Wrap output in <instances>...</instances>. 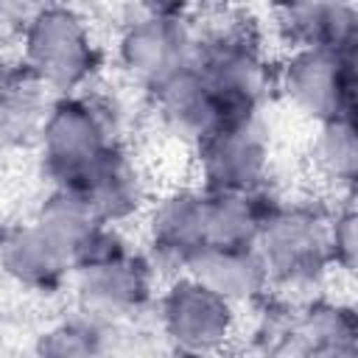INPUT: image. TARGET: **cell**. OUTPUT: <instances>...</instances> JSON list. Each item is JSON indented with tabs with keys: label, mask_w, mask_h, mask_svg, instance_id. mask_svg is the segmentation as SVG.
Here are the masks:
<instances>
[{
	"label": "cell",
	"mask_w": 358,
	"mask_h": 358,
	"mask_svg": "<svg viewBox=\"0 0 358 358\" xmlns=\"http://www.w3.org/2000/svg\"><path fill=\"white\" fill-rule=\"evenodd\" d=\"M157 322L173 350L196 355L224 350L235 336L238 313L229 299L204 282L179 274L157 296Z\"/></svg>",
	"instance_id": "8"
},
{
	"label": "cell",
	"mask_w": 358,
	"mask_h": 358,
	"mask_svg": "<svg viewBox=\"0 0 358 358\" xmlns=\"http://www.w3.org/2000/svg\"><path fill=\"white\" fill-rule=\"evenodd\" d=\"M179 271L204 282L235 308L243 302H260L268 291V274L257 246L201 243L182 260Z\"/></svg>",
	"instance_id": "11"
},
{
	"label": "cell",
	"mask_w": 358,
	"mask_h": 358,
	"mask_svg": "<svg viewBox=\"0 0 358 358\" xmlns=\"http://www.w3.org/2000/svg\"><path fill=\"white\" fill-rule=\"evenodd\" d=\"M120 324L92 319L78 310L76 319L59 322L56 327L39 336L36 352L42 355H103L112 350L109 336L117 333Z\"/></svg>",
	"instance_id": "21"
},
{
	"label": "cell",
	"mask_w": 358,
	"mask_h": 358,
	"mask_svg": "<svg viewBox=\"0 0 358 358\" xmlns=\"http://www.w3.org/2000/svg\"><path fill=\"white\" fill-rule=\"evenodd\" d=\"M204 190H255L268 171V137L260 115L224 120L196 145Z\"/></svg>",
	"instance_id": "10"
},
{
	"label": "cell",
	"mask_w": 358,
	"mask_h": 358,
	"mask_svg": "<svg viewBox=\"0 0 358 358\" xmlns=\"http://www.w3.org/2000/svg\"><path fill=\"white\" fill-rule=\"evenodd\" d=\"M56 92L25 64L0 73V145L36 143Z\"/></svg>",
	"instance_id": "16"
},
{
	"label": "cell",
	"mask_w": 358,
	"mask_h": 358,
	"mask_svg": "<svg viewBox=\"0 0 358 358\" xmlns=\"http://www.w3.org/2000/svg\"><path fill=\"white\" fill-rule=\"evenodd\" d=\"M145 14H185V0H137Z\"/></svg>",
	"instance_id": "24"
},
{
	"label": "cell",
	"mask_w": 358,
	"mask_h": 358,
	"mask_svg": "<svg viewBox=\"0 0 358 358\" xmlns=\"http://www.w3.org/2000/svg\"><path fill=\"white\" fill-rule=\"evenodd\" d=\"M196 48L199 31L185 14L143 11L123 28L117 39V59L134 81L145 90H157L196 62Z\"/></svg>",
	"instance_id": "9"
},
{
	"label": "cell",
	"mask_w": 358,
	"mask_h": 358,
	"mask_svg": "<svg viewBox=\"0 0 358 358\" xmlns=\"http://www.w3.org/2000/svg\"><path fill=\"white\" fill-rule=\"evenodd\" d=\"M196 67L213 90L224 120L260 115L271 87V64L249 20L221 17L207 31H199Z\"/></svg>",
	"instance_id": "3"
},
{
	"label": "cell",
	"mask_w": 358,
	"mask_h": 358,
	"mask_svg": "<svg viewBox=\"0 0 358 358\" xmlns=\"http://www.w3.org/2000/svg\"><path fill=\"white\" fill-rule=\"evenodd\" d=\"M64 187H76L78 193H84L101 221L112 227L137 215L145 201L143 173L120 143L112 145L78 182Z\"/></svg>",
	"instance_id": "15"
},
{
	"label": "cell",
	"mask_w": 358,
	"mask_h": 358,
	"mask_svg": "<svg viewBox=\"0 0 358 358\" xmlns=\"http://www.w3.org/2000/svg\"><path fill=\"white\" fill-rule=\"evenodd\" d=\"M151 252L157 260L179 268L182 260L207 241V196L201 187L165 193L148 218Z\"/></svg>",
	"instance_id": "14"
},
{
	"label": "cell",
	"mask_w": 358,
	"mask_h": 358,
	"mask_svg": "<svg viewBox=\"0 0 358 358\" xmlns=\"http://www.w3.org/2000/svg\"><path fill=\"white\" fill-rule=\"evenodd\" d=\"M56 0H0V42L22 34L28 20Z\"/></svg>",
	"instance_id": "23"
},
{
	"label": "cell",
	"mask_w": 358,
	"mask_h": 358,
	"mask_svg": "<svg viewBox=\"0 0 358 358\" xmlns=\"http://www.w3.org/2000/svg\"><path fill=\"white\" fill-rule=\"evenodd\" d=\"M355 210L347 204L336 213H330V249H333V266L341 271L355 268Z\"/></svg>",
	"instance_id": "22"
},
{
	"label": "cell",
	"mask_w": 358,
	"mask_h": 358,
	"mask_svg": "<svg viewBox=\"0 0 358 358\" xmlns=\"http://www.w3.org/2000/svg\"><path fill=\"white\" fill-rule=\"evenodd\" d=\"M313 168L336 190H352L358 176V131L355 117L319 123L313 140Z\"/></svg>",
	"instance_id": "20"
},
{
	"label": "cell",
	"mask_w": 358,
	"mask_h": 358,
	"mask_svg": "<svg viewBox=\"0 0 358 358\" xmlns=\"http://www.w3.org/2000/svg\"><path fill=\"white\" fill-rule=\"evenodd\" d=\"M204 190V187H201ZM207 196V241L227 246H255L266 215L277 196L266 187L255 190H204Z\"/></svg>",
	"instance_id": "18"
},
{
	"label": "cell",
	"mask_w": 358,
	"mask_h": 358,
	"mask_svg": "<svg viewBox=\"0 0 358 358\" xmlns=\"http://www.w3.org/2000/svg\"><path fill=\"white\" fill-rule=\"evenodd\" d=\"M36 143L45 176L53 185H73L120 143L117 109L90 90L56 95Z\"/></svg>",
	"instance_id": "4"
},
{
	"label": "cell",
	"mask_w": 358,
	"mask_h": 358,
	"mask_svg": "<svg viewBox=\"0 0 358 358\" xmlns=\"http://www.w3.org/2000/svg\"><path fill=\"white\" fill-rule=\"evenodd\" d=\"M34 224L56 246H62L67 252V257H73V252L98 227H103V221L95 213V207L90 204V199L84 193H78L76 187H64V185H53L48 199L39 204Z\"/></svg>",
	"instance_id": "19"
},
{
	"label": "cell",
	"mask_w": 358,
	"mask_h": 358,
	"mask_svg": "<svg viewBox=\"0 0 358 358\" xmlns=\"http://www.w3.org/2000/svg\"><path fill=\"white\" fill-rule=\"evenodd\" d=\"M277 17L280 34L291 48L355 50L358 14L352 0H313Z\"/></svg>",
	"instance_id": "17"
},
{
	"label": "cell",
	"mask_w": 358,
	"mask_h": 358,
	"mask_svg": "<svg viewBox=\"0 0 358 358\" xmlns=\"http://www.w3.org/2000/svg\"><path fill=\"white\" fill-rule=\"evenodd\" d=\"M255 338L268 352L294 355H355L358 316L352 305L336 299H305L296 305L266 302Z\"/></svg>",
	"instance_id": "6"
},
{
	"label": "cell",
	"mask_w": 358,
	"mask_h": 358,
	"mask_svg": "<svg viewBox=\"0 0 358 358\" xmlns=\"http://www.w3.org/2000/svg\"><path fill=\"white\" fill-rule=\"evenodd\" d=\"M151 95L162 129L185 145L196 148L207 134H213L224 123V112L213 90L201 78L196 62L165 84H159L157 90H151Z\"/></svg>",
	"instance_id": "12"
},
{
	"label": "cell",
	"mask_w": 358,
	"mask_h": 358,
	"mask_svg": "<svg viewBox=\"0 0 358 358\" xmlns=\"http://www.w3.org/2000/svg\"><path fill=\"white\" fill-rule=\"evenodd\" d=\"M20 39L22 64L56 95L84 90L101 64L87 20L59 0L34 14Z\"/></svg>",
	"instance_id": "5"
},
{
	"label": "cell",
	"mask_w": 358,
	"mask_h": 358,
	"mask_svg": "<svg viewBox=\"0 0 358 358\" xmlns=\"http://www.w3.org/2000/svg\"><path fill=\"white\" fill-rule=\"evenodd\" d=\"M268 285L291 294L316 291L336 268L330 249V213L310 201L277 199L255 241Z\"/></svg>",
	"instance_id": "2"
},
{
	"label": "cell",
	"mask_w": 358,
	"mask_h": 358,
	"mask_svg": "<svg viewBox=\"0 0 358 358\" xmlns=\"http://www.w3.org/2000/svg\"><path fill=\"white\" fill-rule=\"evenodd\" d=\"M70 282L81 313L123 324L154 302V260L103 224L73 252Z\"/></svg>",
	"instance_id": "1"
},
{
	"label": "cell",
	"mask_w": 358,
	"mask_h": 358,
	"mask_svg": "<svg viewBox=\"0 0 358 358\" xmlns=\"http://www.w3.org/2000/svg\"><path fill=\"white\" fill-rule=\"evenodd\" d=\"M277 78L288 101L310 120L355 117V50L291 48Z\"/></svg>",
	"instance_id": "7"
},
{
	"label": "cell",
	"mask_w": 358,
	"mask_h": 358,
	"mask_svg": "<svg viewBox=\"0 0 358 358\" xmlns=\"http://www.w3.org/2000/svg\"><path fill=\"white\" fill-rule=\"evenodd\" d=\"M0 274L25 291L53 294L70 280V257L34 221L0 232Z\"/></svg>",
	"instance_id": "13"
}]
</instances>
